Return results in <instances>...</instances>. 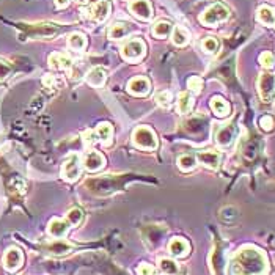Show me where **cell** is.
Returning <instances> with one entry per match:
<instances>
[{"label":"cell","mask_w":275,"mask_h":275,"mask_svg":"<svg viewBox=\"0 0 275 275\" xmlns=\"http://www.w3.org/2000/svg\"><path fill=\"white\" fill-rule=\"evenodd\" d=\"M189 250H190V245L186 239L183 238H174L170 241L168 244V252L173 255V257H176V258H183V257H187L189 253Z\"/></svg>","instance_id":"13"},{"label":"cell","mask_w":275,"mask_h":275,"mask_svg":"<svg viewBox=\"0 0 275 275\" xmlns=\"http://www.w3.org/2000/svg\"><path fill=\"white\" fill-rule=\"evenodd\" d=\"M171 30H173V26H171L170 22H167V21H158V22H154V26L151 29V32H153V35L156 38H167V36L171 35Z\"/></svg>","instance_id":"23"},{"label":"cell","mask_w":275,"mask_h":275,"mask_svg":"<svg viewBox=\"0 0 275 275\" xmlns=\"http://www.w3.org/2000/svg\"><path fill=\"white\" fill-rule=\"evenodd\" d=\"M69 2H71V0H55V7L57 8H65V7L69 5Z\"/></svg>","instance_id":"36"},{"label":"cell","mask_w":275,"mask_h":275,"mask_svg":"<svg viewBox=\"0 0 275 275\" xmlns=\"http://www.w3.org/2000/svg\"><path fill=\"white\" fill-rule=\"evenodd\" d=\"M128 33H129V26L126 22H116L109 29V38L113 40V41L124 38Z\"/></svg>","instance_id":"22"},{"label":"cell","mask_w":275,"mask_h":275,"mask_svg":"<svg viewBox=\"0 0 275 275\" xmlns=\"http://www.w3.org/2000/svg\"><path fill=\"white\" fill-rule=\"evenodd\" d=\"M137 272H139V275H156L158 273L156 267L151 266V264H148V263H142L137 267Z\"/></svg>","instance_id":"34"},{"label":"cell","mask_w":275,"mask_h":275,"mask_svg":"<svg viewBox=\"0 0 275 275\" xmlns=\"http://www.w3.org/2000/svg\"><path fill=\"white\" fill-rule=\"evenodd\" d=\"M171 93L170 91H167V90H162V91H159L156 96H154V101L159 104V106H162V107H168L170 106V103H171Z\"/></svg>","instance_id":"29"},{"label":"cell","mask_w":275,"mask_h":275,"mask_svg":"<svg viewBox=\"0 0 275 275\" xmlns=\"http://www.w3.org/2000/svg\"><path fill=\"white\" fill-rule=\"evenodd\" d=\"M159 267H161V270H162V273H165V275H176L178 273V264L174 263L173 260H170V258H161L159 260Z\"/></svg>","instance_id":"26"},{"label":"cell","mask_w":275,"mask_h":275,"mask_svg":"<svg viewBox=\"0 0 275 275\" xmlns=\"http://www.w3.org/2000/svg\"><path fill=\"white\" fill-rule=\"evenodd\" d=\"M258 93L264 103H270L275 94V76L264 72L258 79Z\"/></svg>","instance_id":"6"},{"label":"cell","mask_w":275,"mask_h":275,"mask_svg":"<svg viewBox=\"0 0 275 275\" xmlns=\"http://www.w3.org/2000/svg\"><path fill=\"white\" fill-rule=\"evenodd\" d=\"M171 41H173L174 46H180V47L186 46L189 43V33H187V30L183 29V27H180V26L173 27V30H171Z\"/></svg>","instance_id":"24"},{"label":"cell","mask_w":275,"mask_h":275,"mask_svg":"<svg viewBox=\"0 0 275 275\" xmlns=\"http://www.w3.org/2000/svg\"><path fill=\"white\" fill-rule=\"evenodd\" d=\"M112 11V5L109 0H97V2L88 10V17H91L94 22H104Z\"/></svg>","instance_id":"7"},{"label":"cell","mask_w":275,"mask_h":275,"mask_svg":"<svg viewBox=\"0 0 275 275\" xmlns=\"http://www.w3.org/2000/svg\"><path fill=\"white\" fill-rule=\"evenodd\" d=\"M76 2H77L79 5H87V4L90 2V0H76Z\"/></svg>","instance_id":"37"},{"label":"cell","mask_w":275,"mask_h":275,"mask_svg":"<svg viewBox=\"0 0 275 275\" xmlns=\"http://www.w3.org/2000/svg\"><path fill=\"white\" fill-rule=\"evenodd\" d=\"M202 47H203V51L208 52V54H215L219 51V41L212 36H208L202 41Z\"/></svg>","instance_id":"28"},{"label":"cell","mask_w":275,"mask_h":275,"mask_svg":"<svg viewBox=\"0 0 275 275\" xmlns=\"http://www.w3.org/2000/svg\"><path fill=\"white\" fill-rule=\"evenodd\" d=\"M151 88V84L146 77H134L128 82V91L134 96H146Z\"/></svg>","instance_id":"12"},{"label":"cell","mask_w":275,"mask_h":275,"mask_svg":"<svg viewBox=\"0 0 275 275\" xmlns=\"http://www.w3.org/2000/svg\"><path fill=\"white\" fill-rule=\"evenodd\" d=\"M230 16L228 8L222 5V4H214L212 7H209L208 10H205V13H202L200 16V22L205 24L208 27H217V24L225 22Z\"/></svg>","instance_id":"2"},{"label":"cell","mask_w":275,"mask_h":275,"mask_svg":"<svg viewBox=\"0 0 275 275\" xmlns=\"http://www.w3.org/2000/svg\"><path fill=\"white\" fill-rule=\"evenodd\" d=\"M220 154L217 151H214V149H206V151H200L197 154V161L205 165L206 168H211V170H215L219 168L220 165Z\"/></svg>","instance_id":"11"},{"label":"cell","mask_w":275,"mask_h":275,"mask_svg":"<svg viewBox=\"0 0 275 275\" xmlns=\"http://www.w3.org/2000/svg\"><path fill=\"white\" fill-rule=\"evenodd\" d=\"M197 158L195 156H190V154H183L178 158V167L183 170V171H190L197 167Z\"/></svg>","instance_id":"27"},{"label":"cell","mask_w":275,"mask_h":275,"mask_svg":"<svg viewBox=\"0 0 275 275\" xmlns=\"http://www.w3.org/2000/svg\"><path fill=\"white\" fill-rule=\"evenodd\" d=\"M193 106V97L190 94V91H181L178 96V112L180 113H189L192 110Z\"/></svg>","instance_id":"21"},{"label":"cell","mask_w":275,"mask_h":275,"mask_svg":"<svg viewBox=\"0 0 275 275\" xmlns=\"http://www.w3.org/2000/svg\"><path fill=\"white\" fill-rule=\"evenodd\" d=\"M211 109L217 116H228L230 115V104L220 96H214L211 99Z\"/></svg>","instance_id":"19"},{"label":"cell","mask_w":275,"mask_h":275,"mask_svg":"<svg viewBox=\"0 0 275 275\" xmlns=\"http://www.w3.org/2000/svg\"><path fill=\"white\" fill-rule=\"evenodd\" d=\"M49 65L54 69H71L72 58L65 52H54L49 55Z\"/></svg>","instance_id":"16"},{"label":"cell","mask_w":275,"mask_h":275,"mask_svg":"<svg viewBox=\"0 0 275 275\" xmlns=\"http://www.w3.org/2000/svg\"><path fill=\"white\" fill-rule=\"evenodd\" d=\"M94 131H96L97 140H101L104 145H110V143H112V139H113V126H112L110 123H101Z\"/></svg>","instance_id":"18"},{"label":"cell","mask_w":275,"mask_h":275,"mask_svg":"<svg viewBox=\"0 0 275 275\" xmlns=\"http://www.w3.org/2000/svg\"><path fill=\"white\" fill-rule=\"evenodd\" d=\"M269 263L263 250L257 247H244L230 263L231 275H267Z\"/></svg>","instance_id":"1"},{"label":"cell","mask_w":275,"mask_h":275,"mask_svg":"<svg viewBox=\"0 0 275 275\" xmlns=\"http://www.w3.org/2000/svg\"><path fill=\"white\" fill-rule=\"evenodd\" d=\"M68 46L71 49H74V51H82V49H85V46H87V36L79 32L71 33L68 36Z\"/></svg>","instance_id":"25"},{"label":"cell","mask_w":275,"mask_h":275,"mask_svg":"<svg viewBox=\"0 0 275 275\" xmlns=\"http://www.w3.org/2000/svg\"><path fill=\"white\" fill-rule=\"evenodd\" d=\"M257 19L264 26H275V11L269 5H263L258 8Z\"/></svg>","instance_id":"20"},{"label":"cell","mask_w":275,"mask_h":275,"mask_svg":"<svg viewBox=\"0 0 275 275\" xmlns=\"http://www.w3.org/2000/svg\"><path fill=\"white\" fill-rule=\"evenodd\" d=\"M22 263H24V255H22V252H21L19 248L11 247V248H8L7 252H5V255H4V266H5V269L8 272L19 270L21 266H22Z\"/></svg>","instance_id":"8"},{"label":"cell","mask_w":275,"mask_h":275,"mask_svg":"<svg viewBox=\"0 0 275 275\" xmlns=\"http://www.w3.org/2000/svg\"><path fill=\"white\" fill-rule=\"evenodd\" d=\"M260 63H261L263 68L270 69V68L275 65V57H273V54H270V52H263V54L260 55Z\"/></svg>","instance_id":"32"},{"label":"cell","mask_w":275,"mask_h":275,"mask_svg":"<svg viewBox=\"0 0 275 275\" xmlns=\"http://www.w3.org/2000/svg\"><path fill=\"white\" fill-rule=\"evenodd\" d=\"M187 88H189V91L198 94L200 91H202V88H203V81H202V77L192 76V77L187 81Z\"/></svg>","instance_id":"30"},{"label":"cell","mask_w":275,"mask_h":275,"mask_svg":"<svg viewBox=\"0 0 275 275\" xmlns=\"http://www.w3.org/2000/svg\"><path fill=\"white\" fill-rule=\"evenodd\" d=\"M82 217H84V214H82L81 209H71L66 214V220H68L69 225H79L81 220H82Z\"/></svg>","instance_id":"31"},{"label":"cell","mask_w":275,"mask_h":275,"mask_svg":"<svg viewBox=\"0 0 275 275\" xmlns=\"http://www.w3.org/2000/svg\"><path fill=\"white\" fill-rule=\"evenodd\" d=\"M129 11L142 21H149L153 17V7L149 0H132L129 4Z\"/></svg>","instance_id":"9"},{"label":"cell","mask_w":275,"mask_h":275,"mask_svg":"<svg viewBox=\"0 0 275 275\" xmlns=\"http://www.w3.org/2000/svg\"><path fill=\"white\" fill-rule=\"evenodd\" d=\"M260 126H261L264 131H272V128H273V118L269 116V115H264V116L260 120Z\"/></svg>","instance_id":"35"},{"label":"cell","mask_w":275,"mask_h":275,"mask_svg":"<svg viewBox=\"0 0 275 275\" xmlns=\"http://www.w3.org/2000/svg\"><path fill=\"white\" fill-rule=\"evenodd\" d=\"M106 164V158L99 153V151H90L85 159H84V167L85 170L88 171H97V170H101Z\"/></svg>","instance_id":"14"},{"label":"cell","mask_w":275,"mask_h":275,"mask_svg":"<svg viewBox=\"0 0 275 275\" xmlns=\"http://www.w3.org/2000/svg\"><path fill=\"white\" fill-rule=\"evenodd\" d=\"M132 142L135 146H139L142 149H151V151L159 146L154 131L148 126H139L132 134Z\"/></svg>","instance_id":"3"},{"label":"cell","mask_w":275,"mask_h":275,"mask_svg":"<svg viewBox=\"0 0 275 275\" xmlns=\"http://www.w3.org/2000/svg\"><path fill=\"white\" fill-rule=\"evenodd\" d=\"M146 52V46L142 40L139 38H132L128 40L121 47V57L128 62H137L140 60Z\"/></svg>","instance_id":"4"},{"label":"cell","mask_w":275,"mask_h":275,"mask_svg":"<svg viewBox=\"0 0 275 275\" xmlns=\"http://www.w3.org/2000/svg\"><path fill=\"white\" fill-rule=\"evenodd\" d=\"M234 137H236V126L233 123H228V124H223V126L217 131L215 142H217V145L225 148L233 143Z\"/></svg>","instance_id":"10"},{"label":"cell","mask_w":275,"mask_h":275,"mask_svg":"<svg viewBox=\"0 0 275 275\" xmlns=\"http://www.w3.org/2000/svg\"><path fill=\"white\" fill-rule=\"evenodd\" d=\"M68 228H69L68 220H63V219H52L51 222H49L47 233L51 234L52 238L62 239V238H65V234L68 233Z\"/></svg>","instance_id":"15"},{"label":"cell","mask_w":275,"mask_h":275,"mask_svg":"<svg viewBox=\"0 0 275 275\" xmlns=\"http://www.w3.org/2000/svg\"><path fill=\"white\" fill-rule=\"evenodd\" d=\"M82 142H84V145L85 146H93L96 142H97V135H96V131H93V129H88V131H85L84 134H82Z\"/></svg>","instance_id":"33"},{"label":"cell","mask_w":275,"mask_h":275,"mask_svg":"<svg viewBox=\"0 0 275 275\" xmlns=\"http://www.w3.org/2000/svg\"><path fill=\"white\" fill-rule=\"evenodd\" d=\"M107 79V72L104 68L101 66H96V68H91L88 72H87V82L91 85V87H103L104 82Z\"/></svg>","instance_id":"17"},{"label":"cell","mask_w":275,"mask_h":275,"mask_svg":"<svg viewBox=\"0 0 275 275\" xmlns=\"http://www.w3.org/2000/svg\"><path fill=\"white\" fill-rule=\"evenodd\" d=\"M81 159L77 154H72L68 158L62 167V178L68 183H74L81 176Z\"/></svg>","instance_id":"5"}]
</instances>
